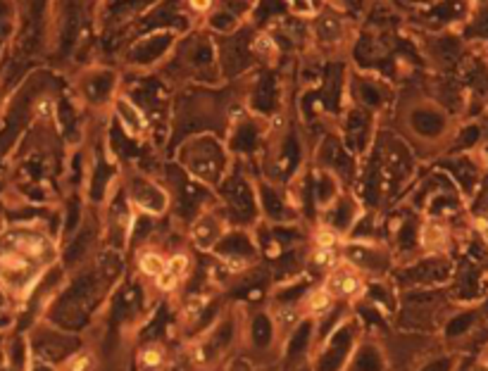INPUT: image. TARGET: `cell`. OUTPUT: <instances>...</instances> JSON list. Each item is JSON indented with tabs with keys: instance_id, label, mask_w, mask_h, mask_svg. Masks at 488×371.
Returning <instances> with one entry per match:
<instances>
[{
	"instance_id": "cell-8",
	"label": "cell",
	"mask_w": 488,
	"mask_h": 371,
	"mask_svg": "<svg viewBox=\"0 0 488 371\" xmlns=\"http://www.w3.org/2000/svg\"><path fill=\"white\" fill-rule=\"evenodd\" d=\"M136 267H138V272L143 274L146 278H158L160 274L165 272V267H167V260H165L162 255H160L158 250H143L141 255H138V260H136Z\"/></svg>"
},
{
	"instance_id": "cell-14",
	"label": "cell",
	"mask_w": 488,
	"mask_h": 371,
	"mask_svg": "<svg viewBox=\"0 0 488 371\" xmlns=\"http://www.w3.org/2000/svg\"><path fill=\"white\" fill-rule=\"evenodd\" d=\"M34 112H36V115H39V117H50L53 112H55V103H53V100L48 98V95H43V98L36 100Z\"/></svg>"
},
{
	"instance_id": "cell-16",
	"label": "cell",
	"mask_w": 488,
	"mask_h": 371,
	"mask_svg": "<svg viewBox=\"0 0 488 371\" xmlns=\"http://www.w3.org/2000/svg\"><path fill=\"white\" fill-rule=\"evenodd\" d=\"M189 8L196 10V12H207L212 8V0H189Z\"/></svg>"
},
{
	"instance_id": "cell-12",
	"label": "cell",
	"mask_w": 488,
	"mask_h": 371,
	"mask_svg": "<svg viewBox=\"0 0 488 371\" xmlns=\"http://www.w3.org/2000/svg\"><path fill=\"white\" fill-rule=\"evenodd\" d=\"M179 286H181V281H179V278H176L171 272H167V269H165V272L160 274L158 278H155V288H158L160 293H167V295H171V293H174V290H179Z\"/></svg>"
},
{
	"instance_id": "cell-2",
	"label": "cell",
	"mask_w": 488,
	"mask_h": 371,
	"mask_svg": "<svg viewBox=\"0 0 488 371\" xmlns=\"http://www.w3.org/2000/svg\"><path fill=\"white\" fill-rule=\"evenodd\" d=\"M324 286L334 295V300H343V303H355L367 290V283H364L362 274L357 272V267L353 262H341V260L329 272Z\"/></svg>"
},
{
	"instance_id": "cell-5",
	"label": "cell",
	"mask_w": 488,
	"mask_h": 371,
	"mask_svg": "<svg viewBox=\"0 0 488 371\" xmlns=\"http://www.w3.org/2000/svg\"><path fill=\"white\" fill-rule=\"evenodd\" d=\"M300 319H303V310H300L298 305H276V307L272 310V324H274V331L281 341L296 331Z\"/></svg>"
},
{
	"instance_id": "cell-17",
	"label": "cell",
	"mask_w": 488,
	"mask_h": 371,
	"mask_svg": "<svg viewBox=\"0 0 488 371\" xmlns=\"http://www.w3.org/2000/svg\"><path fill=\"white\" fill-rule=\"evenodd\" d=\"M229 265V269H232V272H243L245 267H248V262L245 260H241V257H227V260H224Z\"/></svg>"
},
{
	"instance_id": "cell-15",
	"label": "cell",
	"mask_w": 488,
	"mask_h": 371,
	"mask_svg": "<svg viewBox=\"0 0 488 371\" xmlns=\"http://www.w3.org/2000/svg\"><path fill=\"white\" fill-rule=\"evenodd\" d=\"M200 312H203V300H193V303L186 305V310H184V321L186 324L196 321L198 316H200Z\"/></svg>"
},
{
	"instance_id": "cell-13",
	"label": "cell",
	"mask_w": 488,
	"mask_h": 371,
	"mask_svg": "<svg viewBox=\"0 0 488 371\" xmlns=\"http://www.w3.org/2000/svg\"><path fill=\"white\" fill-rule=\"evenodd\" d=\"M336 245H339V236H336L331 229H319L317 234H315V247L336 250Z\"/></svg>"
},
{
	"instance_id": "cell-10",
	"label": "cell",
	"mask_w": 488,
	"mask_h": 371,
	"mask_svg": "<svg viewBox=\"0 0 488 371\" xmlns=\"http://www.w3.org/2000/svg\"><path fill=\"white\" fill-rule=\"evenodd\" d=\"M165 269L171 272L181 283H184L186 278H189V274H191V257L186 255V252H176V255H171L167 260V267Z\"/></svg>"
},
{
	"instance_id": "cell-1",
	"label": "cell",
	"mask_w": 488,
	"mask_h": 371,
	"mask_svg": "<svg viewBox=\"0 0 488 371\" xmlns=\"http://www.w3.org/2000/svg\"><path fill=\"white\" fill-rule=\"evenodd\" d=\"M36 269H39L36 262H31L29 257H24L12 247H5L0 252V283L12 295H24L31 288Z\"/></svg>"
},
{
	"instance_id": "cell-7",
	"label": "cell",
	"mask_w": 488,
	"mask_h": 371,
	"mask_svg": "<svg viewBox=\"0 0 488 371\" xmlns=\"http://www.w3.org/2000/svg\"><path fill=\"white\" fill-rule=\"evenodd\" d=\"M138 364L143 371H162L167 367V350L160 343H146L138 350Z\"/></svg>"
},
{
	"instance_id": "cell-9",
	"label": "cell",
	"mask_w": 488,
	"mask_h": 371,
	"mask_svg": "<svg viewBox=\"0 0 488 371\" xmlns=\"http://www.w3.org/2000/svg\"><path fill=\"white\" fill-rule=\"evenodd\" d=\"M420 240H422V245H424V247H441L448 240V231H446L443 224L429 222L426 227L422 229Z\"/></svg>"
},
{
	"instance_id": "cell-11",
	"label": "cell",
	"mask_w": 488,
	"mask_h": 371,
	"mask_svg": "<svg viewBox=\"0 0 488 371\" xmlns=\"http://www.w3.org/2000/svg\"><path fill=\"white\" fill-rule=\"evenodd\" d=\"M339 265V250H326V247H315L312 250V267L321 272H331Z\"/></svg>"
},
{
	"instance_id": "cell-6",
	"label": "cell",
	"mask_w": 488,
	"mask_h": 371,
	"mask_svg": "<svg viewBox=\"0 0 488 371\" xmlns=\"http://www.w3.org/2000/svg\"><path fill=\"white\" fill-rule=\"evenodd\" d=\"M98 352L93 348H82L67 359H62L57 371H98Z\"/></svg>"
},
{
	"instance_id": "cell-4",
	"label": "cell",
	"mask_w": 488,
	"mask_h": 371,
	"mask_svg": "<svg viewBox=\"0 0 488 371\" xmlns=\"http://www.w3.org/2000/svg\"><path fill=\"white\" fill-rule=\"evenodd\" d=\"M334 305H336V300H334V295L326 290V286H317L303 298L300 310H303V314L321 319V316H326L331 310H334Z\"/></svg>"
},
{
	"instance_id": "cell-3",
	"label": "cell",
	"mask_w": 488,
	"mask_h": 371,
	"mask_svg": "<svg viewBox=\"0 0 488 371\" xmlns=\"http://www.w3.org/2000/svg\"><path fill=\"white\" fill-rule=\"evenodd\" d=\"M8 247L21 252L24 257H29L31 262H36L43 267L46 262H50V257L55 255V245L41 231H15L8 238Z\"/></svg>"
}]
</instances>
